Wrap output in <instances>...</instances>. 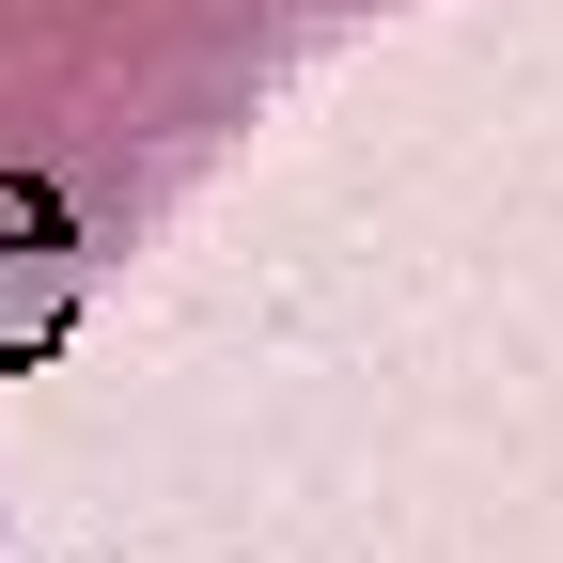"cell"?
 Segmentation results:
<instances>
[{"mask_svg":"<svg viewBox=\"0 0 563 563\" xmlns=\"http://www.w3.org/2000/svg\"><path fill=\"white\" fill-rule=\"evenodd\" d=\"M376 16L391 0H0V376H32Z\"/></svg>","mask_w":563,"mask_h":563,"instance_id":"6da1fadb","label":"cell"}]
</instances>
